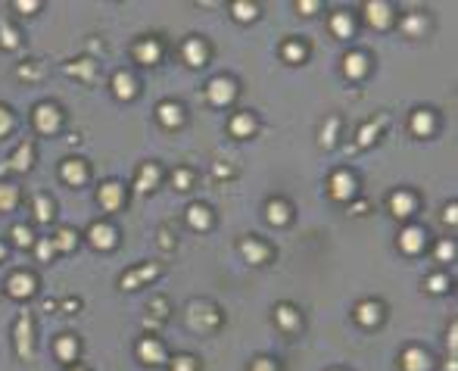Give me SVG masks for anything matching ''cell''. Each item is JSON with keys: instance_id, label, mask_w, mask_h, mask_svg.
Wrapping results in <instances>:
<instances>
[{"instance_id": "1", "label": "cell", "mask_w": 458, "mask_h": 371, "mask_svg": "<svg viewBox=\"0 0 458 371\" xmlns=\"http://www.w3.org/2000/svg\"><path fill=\"white\" fill-rule=\"evenodd\" d=\"M35 125H38L41 134H53L59 128V109L51 107V103H41V107L35 109Z\"/></svg>"}, {"instance_id": "2", "label": "cell", "mask_w": 458, "mask_h": 371, "mask_svg": "<svg viewBox=\"0 0 458 371\" xmlns=\"http://www.w3.org/2000/svg\"><path fill=\"white\" fill-rule=\"evenodd\" d=\"M365 16L371 19L374 28H387L390 22H393V10H390V3H383V0H371V3H365Z\"/></svg>"}, {"instance_id": "3", "label": "cell", "mask_w": 458, "mask_h": 371, "mask_svg": "<svg viewBox=\"0 0 458 371\" xmlns=\"http://www.w3.org/2000/svg\"><path fill=\"white\" fill-rule=\"evenodd\" d=\"M234 82L231 78H212L209 82V100L215 103V107H225V103H231V97H234Z\"/></svg>"}, {"instance_id": "4", "label": "cell", "mask_w": 458, "mask_h": 371, "mask_svg": "<svg viewBox=\"0 0 458 371\" xmlns=\"http://www.w3.org/2000/svg\"><path fill=\"white\" fill-rule=\"evenodd\" d=\"M331 194H333V200H343V203L356 194V181H352L349 172H333L331 175Z\"/></svg>"}, {"instance_id": "5", "label": "cell", "mask_w": 458, "mask_h": 371, "mask_svg": "<svg viewBox=\"0 0 458 371\" xmlns=\"http://www.w3.org/2000/svg\"><path fill=\"white\" fill-rule=\"evenodd\" d=\"M122 200H125V190H122L119 181H109V184L100 188V203H103L107 212H116V209L122 206Z\"/></svg>"}, {"instance_id": "6", "label": "cell", "mask_w": 458, "mask_h": 371, "mask_svg": "<svg viewBox=\"0 0 458 371\" xmlns=\"http://www.w3.org/2000/svg\"><path fill=\"white\" fill-rule=\"evenodd\" d=\"M187 321L194 327H200V331H206V327L219 325V312H215V309H209V306H190Z\"/></svg>"}, {"instance_id": "7", "label": "cell", "mask_w": 458, "mask_h": 371, "mask_svg": "<svg viewBox=\"0 0 458 371\" xmlns=\"http://www.w3.org/2000/svg\"><path fill=\"white\" fill-rule=\"evenodd\" d=\"M402 368L405 371H427L430 368V359H427L424 350H418V346H405V350H402Z\"/></svg>"}, {"instance_id": "8", "label": "cell", "mask_w": 458, "mask_h": 371, "mask_svg": "<svg viewBox=\"0 0 458 371\" xmlns=\"http://www.w3.org/2000/svg\"><path fill=\"white\" fill-rule=\"evenodd\" d=\"M16 346H19V356L28 359L32 356V318L22 312L19 318V327H16Z\"/></svg>"}, {"instance_id": "9", "label": "cell", "mask_w": 458, "mask_h": 371, "mask_svg": "<svg viewBox=\"0 0 458 371\" xmlns=\"http://www.w3.org/2000/svg\"><path fill=\"white\" fill-rule=\"evenodd\" d=\"M10 296H19V300H26V296H32L35 293V278L32 275H10Z\"/></svg>"}, {"instance_id": "10", "label": "cell", "mask_w": 458, "mask_h": 371, "mask_svg": "<svg viewBox=\"0 0 458 371\" xmlns=\"http://www.w3.org/2000/svg\"><path fill=\"white\" fill-rule=\"evenodd\" d=\"M138 356L144 359L147 365H159V362H165V350L156 343V340H150V337L140 340V343H138Z\"/></svg>"}, {"instance_id": "11", "label": "cell", "mask_w": 458, "mask_h": 371, "mask_svg": "<svg viewBox=\"0 0 458 371\" xmlns=\"http://www.w3.org/2000/svg\"><path fill=\"white\" fill-rule=\"evenodd\" d=\"M390 209H393L399 219H405V215H412L414 209H418V200H414L412 194H405V190H399V194L390 197Z\"/></svg>"}, {"instance_id": "12", "label": "cell", "mask_w": 458, "mask_h": 371, "mask_svg": "<svg viewBox=\"0 0 458 371\" xmlns=\"http://www.w3.org/2000/svg\"><path fill=\"white\" fill-rule=\"evenodd\" d=\"M343 72H346L349 78H362L365 72H368V57H365V53H358V51L346 53V60H343Z\"/></svg>"}, {"instance_id": "13", "label": "cell", "mask_w": 458, "mask_h": 371, "mask_svg": "<svg viewBox=\"0 0 458 371\" xmlns=\"http://www.w3.org/2000/svg\"><path fill=\"white\" fill-rule=\"evenodd\" d=\"M59 175H63L69 184H75V188H78V184H84V178H88V169H84L82 159H66L63 169H59Z\"/></svg>"}, {"instance_id": "14", "label": "cell", "mask_w": 458, "mask_h": 371, "mask_svg": "<svg viewBox=\"0 0 458 371\" xmlns=\"http://www.w3.org/2000/svg\"><path fill=\"white\" fill-rule=\"evenodd\" d=\"M88 237H91V244H94V246L109 250V246H116V228L113 225H94Z\"/></svg>"}, {"instance_id": "15", "label": "cell", "mask_w": 458, "mask_h": 371, "mask_svg": "<svg viewBox=\"0 0 458 371\" xmlns=\"http://www.w3.org/2000/svg\"><path fill=\"white\" fill-rule=\"evenodd\" d=\"M399 246H402V253H421L424 250V231L421 228H405L399 237Z\"/></svg>"}, {"instance_id": "16", "label": "cell", "mask_w": 458, "mask_h": 371, "mask_svg": "<svg viewBox=\"0 0 458 371\" xmlns=\"http://www.w3.org/2000/svg\"><path fill=\"white\" fill-rule=\"evenodd\" d=\"M156 265H144V269H131L125 278H122V287L125 290H131V287H138V284H144V281H150V278H156Z\"/></svg>"}, {"instance_id": "17", "label": "cell", "mask_w": 458, "mask_h": 371, "mask_svg": "<svg viewBox=\"0 0 458 371\" xmlns=\"http://www.w3.org/2000/svg\"><path fill=\"white\" fill-rule=\"evenodd\" d=\"M228 128H231L234 138H250V134L256 132V119H253V116H246V113H240V116H234Z\"/></svg>"}, {"instance_id": "18", "label": "cell", "mask_w": 458, "mask_h": 371, "mask_svg": "<svg viewBox=\"0 0 458 371\" xmlns=\"http://www.w3.org/2000/svg\"><path fill=\"white\" fill-rule=\"evenodd\" d=\"M181 119H184V113L178 103H163V107H159V122H163L165 128H178Z\"/></svg>"}, {"instance_id": "19", "label": "cell", "mask_w": 458, "mask_h": 371, "mask_svg": "<svg viewBox=\"0 0 458 371\" xmlns=\"http://www.w3.org/2000/svg\"><path fill=\"white\" fill-rule=\"evenodd\" d=\"M240 250H244L246 262H253V265H259V262H265V259H268V246L256 244V240H244V244H240Z\"/></svg>"}, {"instance_id": "20", "label": "cell", "mask_w": 458, "mask_h": 371, "mask_svg": "<svg viewBox=\"0 0 458 371\" xmlns=\"http://www.w3.org/2000/svg\"><path fill=\"white\" fill-rule=\"evenodd\" d=\"M184 60H187L190 66H203V63H206V47H203V41L190 38L187 44H184Z\"/></svg>"}, {"instance_id": "21", "label": "cell", "mask_w": 458, "mask_h": 371, "mask_svg": "<svg viewBox=\"0 0 458 371\" xmlns=\"http://www.w3.org/2000/svg\"><path fill=\"white\" fill-rule=\"evenodd\" d=\"M113 91H116V97H122V100H131L134 97V78L128 75V72H119V75L113 78Z\"/></svg>"}, {"instance_id": "22", "label": "cell", "mask_w": 458, "mask_h": 371, "mask_svg": "<svg viewBox=\"0 0 458 371\" xmlns=\"http://www.w3.org/2000/svg\"><path fill=\"white\" fill-rule=\"evenodd\" d=\"M356 318L362 321V325H377L381 321V306L377 302H358V309H356Z\"/></svg>"}, {"instance_id": "23", "label": "cell", "mask_w": 458, "mask_h": 371, "mask_svg": "<svg viewBox=\"0 0 458 371\" xmlns=\"http://www.w3.org/2000/svg\"><path fill=\"white\" fill-rule=\"evenodd\" d=\"M265 215H268V221H275V225H284V221H290V206L284 200H271L268 206H265Z\"/></svg>"}, {"instance_id": "24", "label": "cell", "mask_w": 458, "mask_h": 371, "mask_svg": "<svg viewBox=\"0 0 458 371\" xmlns=\"http://www.w3.org/2000/svg\"><path fill=\"white\" fill-rule=\"evenodd\" d=\"M412 132L421 134V138H427V134L433 132V116L427 113V109H418V113L412 116Z\"/></svg>"}, {"instance_id": "25", "label": "cell", "mask_w": 458, "mask_h": 371, "mask_svg": "<svg viewBox=\"0 0 458 371\" xmlns=\"http://www.w3.org/2000/svg\"><path fill=\"white\" fill-rule=\"evenodd\" d=\"M156 178H159V169L153 163H147L144 169H140V175H138V190H140V194H147V190L156 188Z\"/></svg>"}, {"instance_id": "26", "label": "cell", "mask_w": 458, "mask_h": 371, "mask_svg": "<svg viewBox=\"0 0 458 371\" xmlns=\"http://www.w3.org/2000/svg\"><path fill=\"white\" fill-rule=\"evenodd\" d=\"M134 53H138V60L140 63H147V66H153L159 60V44L156 41H140L138 47H134Z\"/></svg>"}, {"instance_id": "27", "label": "cell", "mask_w": 458, "mask_h": 371, "mask_svg": "<svg viewBox=\"0 0 458 371\" xmlns=\"http://www.w3.org/2000/svg\"><path fill=\"white\" fill-rule=\"evenodd\" d=\"M187 221L196 228V231H206L209 221H212V215H209L206 206H190V209H187Z\"/></svg>"}, {"instance_id": "28", "label": "cell", "mask_w": 458, "mask_h": 371, "mask_svg": "<svg viewBox=\"0 0 458 371\" xmlns=\"http://www.w3.org/2000/svg\"><path fill=\"white\" fill-rule=\"evenodd\" d=\"M277 325L284 327V331H296L300 327V315H296L293 306H277Z\"/></svg>"}, {"instance_id": "29", "label": "cell", "mask_w": 458, "mask_h": 371, "mask_svg": "<svg viewBox=\"0 0 458 371\" xmlns=\"http://www.w3.org/2000/svg\"><path fill=\"white\" fill-rule=\"evenodd\" d=\"M53 350H57V356L63 359V362H72V359H75V352H78V343H75V337H69V334H66V337L57 340V346H53Z\"/></svg>"}, {"instance_id": "30", "label": "cell", "mask_w": 458, "mask_h": 371, "mask_svg": "<svg viewBox=\"0 0 458 371\" xmlns=\"http://www.w3.org/2000/svg\"><path fill=\"white\" fill-rule=\"evenodd\" d=\"M331 32L337 35V38H349V35H352V19L346 13H333L331 16Z\"/></svg>"}, {"instance_id": "31", "label": "cell", "mask_w": 458, "mask_h": 371, "mask_svg": "<svg viewBox=\"0 0 458 371\" xmlns=\"http://www.w3.org/2000/svg\"><path fill=\"white\" fill-rule=\"evenodd\" d=\"M16 200H19V190H16V184H0V212L13 209Z\"/></svg>"}, {"instance_id": "32", "label": "cell", "mask_w": 458, "mask_h": 371, "mask_svg": "<svg viewBox=\"0 0 458 371\" xmlns=\"http://www.w3.org/2000/svg\"><path fill=\"white\" fill-rule=\"evenodd\" d=\"M10 165H13L16 172H26L28 165H32V144H28V141L19 147V153H13V163Z\"/></svg>"}, {"instance_id": "33", "label": "cell", "mask_w": 458, "mask_h": 371, "mask_svg": "<svg viewBox=\"0 0 458 371\" xmlns=\"http://www.w3.org/2000/svg\"><path fill=\"white\" fill-rule=\"evenodd\" d=\"M35 219L38 221H51V215H53V209H51V200L47 197H35Z\"/></svg>"}, {"instance_id": "34", "label": "cell", "mask_w": 458, "mask_h": 371, "mask_svg": "<svg viewBox=\"0 0 458 371\" xmlns=\"http://www.w3.org/2000/svg\"><path fill=\"white\" fill-rule=\"evenodd\" d=\"M72 246H75V231H72V228H63V231L57 234L53 250H72Z\"/></svg>"}, {"instance_id": "35", "label": "cell", "mask_w": 458, "mask_h": 371, "mask_svg": "<svg viewBox=\"0 0 458 371\" xmlns=\"http://www.w3.org/2000/svg\"><path fill=\"white\" fill-rule=\"evenodd\" d=\"M256 3H234V19H244V22H250V19H256Z\"/></svg>"}, {"instance_id": "36", "label": "cell", "mask_w": 458, "mask_h": 371, "mask_svg": "<svg viewBox=\"0 0 458 371\" xmlns=\"http://www.w3.org/2000/svg\"><path fill=\"white\" fill-rule=\"evenodd\" d=\"M284 57H287L290 63H302L306 51H302V44H296V41H287V44H284Z\"/></svg>"}, {"instance_id": "37", "label": "cell", "mask_w": 458, "mask_h": 371, "mask_svg": "<svg viewBox=\"0 0 458 371\" xmlns=\"http://www.w3.org/2000/svg\"><path fill=\"white\" fill-rule=\"evenodd\" d=\"M446 287H449V278H446V275H430V278H427V290H430V293H443Z\"/></svg>"}, {"instance_id": "38", "label": "cell", "mask_w": 458, "mask_h": 371, "mask_svg": "<svg viewBox=\"0 0 458 371\" xmlns=\"http://www.w3.org/2000/svg\"><path fill=\"white\" fill-rule=\"evenodd\" d=\"M0 44H3V47H16V44H19V35H16L13 28L0 26Z\"/></svg>"}, {"instance_id": "39", "label": "cell", "mask_w": 458, "mask_h": 371, "mask_svg": "<svg viewBox=\"0 0 458 371\" xmlns=\"http://www.w3.org/2000/svg\"><path fill=\"white\" fill-rule=\"evenodd\" d=\"M383 125V119H377L374 125H368V128H362V132H358V144H371V141H374V132L377 128Z\"/></svg>"}, {"instance_id": "40", "label": "cell", "mask_w": 458, "mask_h": 371, "mask_svg": "<svg viewBox=\"0 0 458 371\" xmlns=\"http://www.w3.org/2000/svg\"><path fill=\"white\" fill-rule=\"evenodd\" d=\"M402 28H405V35H418L421 28H424V19H421V16H408V19L402 22Z\"/></svg>"}, {"instance_id": "41", "label": "cell", "mask_w": 458, "mask_h": 371, "mask_svg": "<svg viewBox=\"0 0 458 371\" xmlns=\"http://www.w3.org/2000/svg\"><path fill=\"white\" fill-rule=\"evenodd\" d=\"M452 256H455V246H452V240H443V244H437V259L449 262Z\"/></svg>"}, {"instance_id": "42", "label": "cell", "mask_w": 458, "mask_h": 371, "mask_svg": "<svg viewBox=\"0 0 458 371\" xmlns=\"http://www.w3.org/2000/svg\"><path fill=\"white\" fill-rule=\"evenodd\" d=\"M13 240H16V244H19V246H28V244H32V231H28V228H13Z\"/></svg>"}, {"instance_id": "43", "label": "cell", "mask_w": 458, "mask_h": 371, "mask_svg": "<svg viewBox=\"0 0 458 371\" xmlns=\"http://www.w3.org/2000/svg\"><path fill=\"white\" fill-rule=\"evenodd\" d=\"M190 181H194V175H190L187 169H178V172H175V188H178V190L190 188Z\"/></svg>"}, {"instance_id": "44", "label": "cell", "mask_w": 458, "mask_h": 371, "mask_svg": "<svg viewBox=\"0 0 458 371\" xmlns=\"http://www.w3.org/2000/svg\"><path fill=\"white\" fill-rule=\"evenodd\" d=\"M10 128H13V116H10L7 109L0 107V138H3V134H7Z\"/></svg>"}, {"instance_id": "45", "label": "cell", "mask_w": 458, "mask_h": 371, "mask_svg": "<svg viewBox=\"0 0 458 371\" xmlns=\"http://www.w3.org/2000/svg\"><path fill=\"white\" fill-rule=\"evenodd\" d=\"M196 365H194V359L190 356H178L175 359V371H194Z\"/></svg>"}, {"instance_id": "46", "label": "cell", "mask_w": 458, "mask_h": 371, "mask_svg": "<svg viewBox=\"0 0 458 371\" xmlns=\"http://www.w3.org/2000/svg\"><path fill=\"white\" fill-rule=\"evenodd\" d=\"M35 250H38L41 259H51L53 256V244H51V240H41V244H35Z\"/></svg>"}, {"instance_id": "47", "label": "cell", "mask_w": 458, "mask_h": 371, "mask_svg": "<svg viewBox=\"0 0 458 371\" xmlns=\"http://www.w3.org/2000/svg\"><path fill=\"white\" fill-rule=\"evenodd\" d=\"M69 72H78L84 78H94V63H84V66H69Z\"/></svg>"}, {"instance_id": "48", "label": "cell", "mask_w": 458, "mask_h": 371, "mask_svg": "<svg viewBox=\"0 0 458 371\" xmlns=\"http://www.w3.org/2000/svg\"><path fill=\"white\" fill-rule=\"evenodd\" d=\"M16 10H19V13H35V10H38V3H35V0H19V3H16Z\"/></svg>"}, {"instance_id": "49", "label": "cell", "mask_w": 458, "mask_h": 371, "mask_svg": "<svg viewBox=\"0 0 458 371\" xmlns=\"http://www.w3.org/2000/svg\"><path fill=\"white\" fill-rule=\"evenodd\" d=\"M253 371H277V368H275V362H271V359H259V362L253 365Z\"/></svg>"}, {"instance_id": "50", "label": "cell", "mask_w": 458, "mask_h": 371, "mask_svg": "<svg viewBox=\"0 0 458 371\" xmlns=\"http://www.w3.org/2000/svg\"><path fill=\"white\" fill-rule=\"evenodd\" d=\"M446 221H449V225H455V221H458V206H455V203L446 206Z\"/></svg>"}, {"instance_id": "51", "label": "cell", "mask_w": 458, "mask_h": 371, "mask_svg": "<svg viewBox=\"0 0 458 371\" xmlns=\"http://www.w3.org/2000/svg\"><path fill=\"white\" fill-rule=\"evenodd\" d=\"M296 7H300V13H315V10H318V3H309V0H302V3H296Z\"/></svg>"}, {"instance_id": "52", "label": "cell", "mask_w": 458, "mask_h": 371, "mask_svg": "<svg viewBox=\"0 0 458 371\" xmlns=\"http://www.w3.org/2000/svg\"><path fill=\"white\" fill-rule=\"evenodd\" d=\"M455 334H458V327L452 325L449 327V350H452V356H455Z\"/></svg>"}, {"instance_id": "53", "label": "cell", "mask_w": 458, "mask_h": 371, "mask_svg": "<svg viewBox=\"0 0 458 371\" xmlns=\"http://www.w3.org/2000/svg\"><path fill=\"white\" fill-rule=\"evenodd\" d=\"M0 259H3V246H0Z\"/></svg>"}, {"instance_id": "54", "label": "cell", "mask_w": 458, "mask_h": 371, "mask_svg": "<svg viewBox=\"0 0 458 371\" xmlns=\"http://www.w3.org/2000/svg\"><path fill=\"white\" fill-rule=\"evenodd\" d=\"M75 371H82V368H75Z\"/></svg>"}]
</instances>
